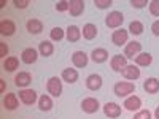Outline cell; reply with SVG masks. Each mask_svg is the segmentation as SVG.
I'll list each match as a JSON object with an SVG mask.
<instances>
[{"label": "cell", "mask_w": 159, "mask_h": 119, "mask_svg": "<svg viewBox=\"0 0 159 119\" xmlns=\"http://www.w3.org/2000/svg\"><path fill=\"white\" fill-rule=\"evenodd\" d=\"M38 52H40V56H43V57H49V56H52V52H54V45L51 42H48V40H43V42L38 45Z\"/></svg>", "instance_id": "cell-25"}, {"label": "cell", "mask_w": 159, "mask_h": 119, "mask_svg": "<svg viewBox=\"0 0 159 119\" xmlns=\"http://www.w3.org/2000/svg\"><path fill=\"white\" fill-rule=\"evenodd\" d=\"M102 76L99 75V73H92V75H89L88 78H86V87L89 89V90H99L100 87H102Z\"/></svg>", "instance_id": "cell-15"}, {"label": "cell", "mask_w": 159, "mask_h": 119, "mask_svg": "<svg viewBox=\"0 0 159 119\" xmlns=\"http://www.w3.org/2000/svg\"><path fill=\"white\" fill-rule=\"evenodd\" d=\"M129 30H126V29H116L115 32H113V35H111V43L115 45V46H126L129 42Z\"/></svg>", "instance_id": "cell-5"}, {"label": "cell", "mask_w": 159, "mask_h": 119, "mask_svg": "<svg viewBox=\"0 0 159 119\" xmlns=\"http://www.w3.org/2000/svg\"><path fill=\"white\" fill-rule=\"evenodd\" d=\"M127 65V59H126V56L123 54H115V56H111V59H110V68L113 70V72H116V73H121L123 70H124V67Z\"/></svg>", "instance_id": "cell-7"}, {"label": "cell", "mask_w": 159, "mask_h": 119, "mask_svg": "<svg viewBox=\"0 0 159 119\" xmlns=\"http://www.w3.org/2000/svg\"><path fill=\"white\" fill-rule=\"evenodd\" d=\"M121 75L126 79H129V81H135V79L140 78V68L137 67V65H134V64H127L124 67V70L121 72Z\"/></svg>", "instance_id": "cell-12"}, {"label": "cell", "mask_w": 159, "mask_h": 119, "mask_svg": "<svg viewBox=\"0 0 159 119\" xmlns=\"http://www.w3.org/2000/svg\"><path fill=\"white\" fill-rule=\"evenodd\" d=\"M123 107H124L127 111H140L142 100H140V97H137V95H129V97H126Z\"/></svg>", "instance_id": "cell-14"}, {"label": "cell", "mask_w": 159, "mask_h": 119, "mask_svg": "<svg viewBox=\"0 0 159 119\" xmlns=\"http://www.w3.org/2000/svg\"><path fill=\"white\" fill-rule=\"evenodd\" d=\"M19 100L21 103L27 105V107H30V105H34L35 102H38V97H37V92L34 89H21L19 90Z\"/></svg>", "instance_id": "cell-6"}, {"label": "cell", "mask_w": 159, "mask_h": 119, "mask_svg": "<svg viewBox=\"0 0 159 119\" xmlns=\"http://www.w3.org/2000/svg\"><path fill=\"white\" fill-rule=\"evenodd\" d=\"M151 32H153L154 37H159V19L151 24Z\"/></svg>", "instance_id": "cell-38"}, {"label": "cell", "mask_w": 159, "mask_h": 119, "mask_svg": "<svg viewBox=\"0 0 159 119\" xmlns=\"http://www.w3.org/2000/svg\"><path fill=\"white\" fill-rule=\"evenodd\" d=\"M154 119H159V107L154 110Z\"/></svg>", "instance_id": "cell-40"}, {"label": "cell", "mask_w": 159, "mask_h": 119, "mask_svg": "<svg viewBox=\"0 0 159 119\" xmlns=\"http://www.w3.org/2000/svg\"><path fill=\"white\" fill-rule=\"evenodd\" d=\"M148 8H150V13L154 18H159V0H151L148 3Z\"/></svg>", "instance_id": "cell-31"}, {"label": "cell", "mask_w": 159, "mask_h": 119, "mask_svg": "<svg viewBox=\"0 0 159 119\" xmlns=\"http://www.w3.org/2000/svg\"><path fill=\"white\" fill-rule=\"evenodd\" d=\"M78 70L76 68H64L62 70V73H61V79L62 81H65V83H69V84H73V83H76L78 81Z\"/></svg>", "instance_id": "cell-21"}, {"label": "cell", "mask_w": 159, "mask_h": 119, "mask_svg": "<svg viewBox=\"0 0 159 119\" xmlns=\"http://www.w3.org/2000/svg\"><path fill=\"white\" fill-rule=\"evenodd\" d=\"M135 65L137 67H148V65H151L153 62V56L150 54V52H140L139 56H135Z\"/></svg>", "instance_id": "cell-26"}, {"label": "cell", "mask_w": 159, "mask_h": 119, "mask_svg": "<svg viewBox=\"0 0 159 119\" xmlns=\"http://www.w3.org/2000/svg\"><path fill=\"white\" fill-rule=\"evenodd\" d=\"M81 30H80V27H76V25H69L67 30H65V38L69 40L70 43H76L80 42V38H81Z\"/></svg>", "instance_id": "cell-24"}, {"label": "cell", "mask_w": 159, "mask_h": 119, "mask_svg": "<svg viewBox=\"0 0 159 119\" xmlns=\"http://www.w3.org/2000/svg\"><path fill=\"white\" fill-rule=\"evenodd\" d=\"M88 62H89V56L84 51H75L72 54V64L76 68H84L88 65Z\"/></svg>", "instance_id": "cell-10"}, {"label": "cell", "mask_w": 159, "mask_h": 119, "mask_svg": "<svg viewBox=\"0 0 159 119\" xmlns=\"http://www.w3.org/2000/svg\"><path fill=\"white\" fill-rule=\"evenodd\" d=\"M46 90L51 97L59 99L62 95V79L57 76H51L46 81Z\"/></svg>", "instance_id": "cell-3"}, {"label": "cell", "mask_w": 159, "mask_h": 119, "mask_svg": "<svg viewBox=\"0 0 159 119\" xmlns=\"http://www.w3.org/2000/svg\"><path fill=\"white\" fill-rule=\"evenodd\" d=\"M113 92L116 97H129L135 92V84L132 81H118L113 86Z\"/></svg>", "instance_id": "cell-1"}, {"label": "cell", "mask_w": 159, "mask_h": 119, "mask_svg": "<svg viewBox=\"0 0 159 119\" xmlns=\"http://www.w3.org/2000/svg\"><path fill=\"white\" fill-rule=\"evenodd\" d=\"M132 35H142L143 33V24L140 22V21H132L130 24H129V29H127Z\"/></svg>", "instance_id": "cell-29"}, {"label": "cell", "mask_w": 159, "mask_h": 119, "mask_svg": "<svg viewBox=\"0 0 159 119\" xmlns=\"http://www.w3.org/2000/svg\"><path fill=\"white\" fill-rule=\"evenodd\" d=\"M69 8H70V2H69V0H61V2H56V10L59 13L69 11Z\"/></svg>", "instance_id": "cell-34"}, {"label": "cell", "mask_w": 159, "mask_h": 119, "mask_svg": "<svg viewBox=\"0 0 159 119\" xmlns=\"http://www.w3.org/2000/svg\"><path fill=\"white\" fill-rule=\"evenodd\" d=\"M143 90L147 92V94H151V95L157 94V92H159V79L154 78V76L147 78V79H145V83H143Z\"/></svg>", "instance_id": "cell-16"}, {"label": "cell", "mask_w": 159, "mask_h": 119, "mask_svg": "<svg viewBox=\"0 0 159 119\" xmlns=\"http://www.w3.org/2000/svg\"><path fill=\"white\" fill-rule=\"evenodd\" d=\"M7 54H8V45L7 43H0V57L7 59Z\"/></svg>", "instance_id": "cell-37"}, {"label": "cell", "mask_w": 159, "mask_h": 119, "mask_svg": "<svg viewBox=\"0 0 159 119\" xmlns=\"http://www.w3.org/2000/svg\"><path fill=\"white\" fill-rule=\"evenodd\" d=\"M130 7L132 8H137V10H142V8H145L150 2H147V0H130Z\"/></svg>", "instance_id": "cell-35"}, {"label": "cell", "mask_w": 159, "mask_h": 119, "mask_svg": "<svg viewBox=\"0 0 159 119\" xmlns=\"http://www.w3.org/2000/svg\"><path fill=\"white\" fill-rule=\"evenodd\" d=\"M38 54H40V52H38L35 48H25V49L21 52V60H22L24 64H27V65H32V64L37 62Z\"/></svg>", "instance_id": "cell-13"}, {"label": "cell", "mask_w": 159, "mask_h": 119, "mask_svg": "<svg viewBox=\"0 0 159 119\" xmlns=\"http://www.w3.org/2000/svg\"><path fill=\"white\" fill-rule=\"evenodd\" d=\"M123 22H124V15L121 11H110L105 16V25L108 29H121Z\"/></svg>", "instance_id": "cell-2"}, {"label": "cell", "mask_w": 159, "mask_h": 119, "mask_svg": "<svg viewBox=\"0 0 159 119\" xmlns=\"http://www.w3.org/2000/svg\"><path fill=\"white\" fill-rule=\"evenodd\" d=\"M94 5L99 8V10H107L113 5L111 0H94Z\"/></svg>", "instance_id": "cell-33"}, {"label": "cell", "mask_w": 159, "mask_h": 119, "mask_svg": "<svg viewBox=\"0 0 159 119\" xmlns=\"http://www.w3.org/2000/svg\"><path fill=\"white\" fill-rule=\"evenodd\" d=\"M13 5L18 10H24V8H27V5H30V2L29 0H13Z\"/></svg>", "instance_id": "cell-36"}, {"label": "cell", "mask_w": 159, "mask_h": 119, "mask_svg": "<svg viewBox=\"0 0 159 119\" xmlns=\"http://www.w3.org/2000/svg\"><path fill=\"white\" fill-rule=\"evenodd\" d=\"M108 56L110 54H108V51L105 48H96V49H92V52H91V59H92V62H96V64L107 62Z\"/></svg>", "instance_id": "cell-17"}, {"label": "cell", "mask_w": 159, "mask_h": 119, "mask_svg": "<svg viewBox=\"0 0 159 119\" xmlns=\"http://www.w3.org/2000/svg\"><path fill=\"white\" fill-rule=\"evenodd\" d=\"M25 29H27V32L32 33V35H38V33H42V30H43V22L40 19L32 18V19H29L27 22H25Z\"/></svg>", "instance_id": "cell-22"}, {"label": "cell", "mask_w": 159, "mask_h": 119, "mask_svg": "<svg viewBox=\"0 0 159 119\" xmlns=\"http://www.w3.org/2000/svg\"><path fill=\"white\" fill-rule=\"evenodd\" d=\"M81 110H83V113H86V114H94V113H97V111L100 110V103H99V100L94 99V97H86V99H83V102H81Z\"/></svg>", "instance_id": "cell-4"}, {"label": "cell", "mask_w": 159, "mask_h": 119, "mask_svg": "<svg viewBox=\"0 0 159 119\" xmlns=\"http://www.w3.org/2000/svg\"><path fill=\"white\" fill-rule=\"evenodd\" d=\"M134 119H153V114L150 110H140L134 114Z\"/></svg>", "instance_id": "cell-32"}, {"label": "cell", "mask_w": 159, "mask_h": 119, "mask_svg": "<svg viewBox=\"0 0 159 119\" xmlns=\"http://www.w3.org/2000/svg\"><path fill=\"white\" fill-rule=\"evenodd\" d=\"M32 83V75L29 72H19L15 76V86L21 87V89H27L29 84Z\"/></svg>", "instance_id": "cell-11"}, {"label": "cell", "mask_w": 159, "mask_h": 119, "mask_svg": "<svg viewBox=\"0 0 159 119\" xmlns=\"http://www.w3.org/2000/svg\"><path fill=\"white\" fill-rule=\"evenodd\" d=\"M16 32V24L11 19H3L0 22V33L3 37H13Z\"/></svg>", "instance_id": "cell-18"}, {"label": "cell", "mask_w": 159, "mask_h": 119, "mask_svg": "<svg viewBox=\"0 0 159 119\" xmlns=\"http://www.w3.org/2000/svg\"><path fill=\"white\" fill-rule=\"evenodd\" d=\"M5 89H7V86H5V81H3V79H0V90H2V92H5Z\"/></svg>", "instance_id": "cell-39"}, {"label": "cell", "mask_w": 159, "mask_h": 119, "mask_svg": "<svg viewBox=\"0 0 159 119\" xmlns=\"http://www.w3.org/2000/svg\"><path fill=\"white\" fill-rule=\"evenodd\" d=\"M38 108H40V111H51V108H52V99H51V95H48V94H43V95H40L38 97Z\"/></svg>", "instance_id": "cell-27"}, {"label": "cell", "mask_w": 159, "mask_h": 119, "mask_svg": "<svg viewBox=\"0 0 159 119\" xmlns=\"http://www.w3.org/2000/svg\"><path fill=\"white\" fill-rule=\"evenodd\" d=\"M70 16L78 18L84 13V0H70V8H69Z\"/></svg>", "instance_id": "cell-19"}, {"label": "cell", "mask_w": 159, "mask_h": 119, "mask_svg": "<svg viewBox=\"0 0 159 119\" xmlns=\"http://www.w3.org/2000/svg\"><path fill=\"white\" fill-rule=\"evenodd\" d=\"M49 37H51L52 42H61V40H64V38H65V32H64L61 27H54V29L51 30Z\"/></svg>", "instance_id": "cell-30"}, {"label": "cell", "mask_w": 159, "mask_h": 119, "mask_svg": "<svg viewBox=\"0 0 159 119\" xmlns=\"http://www.w3.org/2000/svg\"><path fill=\"white\" fill-rule=\"evenodd\" d=\"M103 114L108 119H116L121 116V107L115 102H107L103 105Z\"/></svg>", "instance_id": "cell-9"}, {"label": "cell", "mask_w": 159, "mask_h": 119, "mask_svg": "<svg viewBox=\"0 0 159 119\" xmlns=\"http://www.w3.org/2000/svg\"><path fill=\"white\" fill-rule=\"evenodd\" d=\"M140 52H142V43L135 42V40H132V42H129L124 46V56H126V59H134L135 56L140 54Z\"/></svg>", "instance_id": "cell-8"}, {"label": "cell", "mask_w": 159, "mask_h": 119, "mask_svg": "<svg viewBox=\"0 0 159 119\" xmlns=\"http://www.w3.org/2000/svg\"><path fill=\"white\" fill-rule=\"evenodd\" d=\"M19 107V100H18V95L16 94H7L3 97V108L7 111H15L16 108Z\"/></svg>", "instance_id": "cell-20"}, {"label": "cell", "mask_w": 159, "mask_h": 119, "mask_svg": "<svg viewBox=\"0 0 159 119\" xmlns=\"http://www.w3.org/2000/svg\"><path fill=\"white\" fill-rule=\"evenodd\" d=\"M97 33H99V29H97V25L96 24H91V22H88V24H84L83 25V32H81V35H83V38L84 40H94L96 37H97Z\"/></svg>", "instance_id": "cell-23"}, {"label": "cell", "mask_w": 159, "mask_h": 119, "mask_svg": "<svg viewBox=\"0 0 159 119\" xmlns=\"http://www.w3.org/2000/svg\"><path fill=\"white\" fill-rule=\"evenodd\" d=\"M16 68H19V59L16 56H10L3 60V70L7 72H15Z\"/></svg>", "instance_id": "cell-28"}]
</instances>
